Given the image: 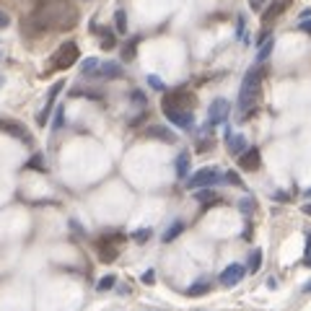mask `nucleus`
<instances>
[{
    "label": "nucleus",
    "instance_id": "4be33fe9",
    "mask_svg": "<svg viewBox=\"0 0 311 311\" xmlns=\"http://www.w3.org/2000/svg\"><path fill=\"white\" fill-rule=\"evenodd\" d=\"M272 45H275V39H267V42L259 47V52H257V62H264V60L270 57V52H272Z\"/></svg>",
    "mask_w": 311,
    "mask_h": 311
},
{
    "label": "nucleus",
    "instance_id": "39448f33",
    "mask_svg": "<svg viewBox=\"0 0 311 311\" xmlns=\"http://www.w3.org/2000/svg\"><path fill=\"white\" fill-rule=\"evenodd\" d=\"M194 106V96L189 91H171L164 96V112L169 109H184V112H192Z\"/></svg>",
    "mask_w": 311,
    "mask_h": 311
},
{
    "label": "nucleus",
    "instance_id": "ddd939ff",
    "mask_svg": "<svg viewBox=\"0 0 311 311\" xmlns=\"http://www.w3.org/2000/svg\"><path fill=\"white\" fill-rule=\"evenodd\" d=\"M99 75L101 78H122V65L120 62H104L99 68Z\"/></svg>",
    "mask_w": 311,
    "mask_h": 311
},
{
    "label": "nucleus",
    "instance_id": "412c9836",
    "mask_svg": "<svg viewBox=\"0 0 311 311\" xmlns=\"http://www.w3.org/2000/svg\"><path fill=\"white\" fill-rule=\"evenodd\" d=\"M114 29L120 31V34L127 31V16H125V11H117L114 13Z\"/></svg>",
    "mask_w": 311,
    "mask_h": 311
},
{
    "label": "nucleus",
    "instance_id": "a878e982",
    "mask_svg": "<svg viewBox=\"0 0 311 311\" xmlns=\"http://www.w3.org/2000/svg\"><path fill=\"white\" fill-rule=\"evenodd\" d=\"M135 45H138V39H130V42L125 45V50H122V57L125 60H132L135 57Z\"/></svg>",
    "mask_w": 311,
    "mask_h": 311
},
{
    "label": "nucleus",
    "instance_id": "6ab92c4d",
    "mask_svg": "<svg viewBox=\"0 0 311 311\" xmlns=\"http://www.w3.org/2000/svg\"><path fill=\"white\" fill-rule=\"evenodd\" d=\"M0 127H3L6 132H11V135H16V138H21V140H26V143L31 140V135H29L26 130H21L18 125H11V122H6V125H0Z\"/></svg>",
    "mask_w": 311,
    "mask_h": 311
},
{
    "label": "nucleus",
    "instance_id": "79ce46f5",
    "mask_svg": "<svg viewBox=\"0 0 311 311\" xmlns=\"http://www.w3.org/2000/svg\"><path fill=\"white\" fill-rule=\"evenodd\" d=\"M3 83H6V78H3V75H0V86H3Z\"/></svg>",
    "mask_w": 311,
    "mask_h": 311
},
{
    "label": "nucleus",
    "instance_id": "72a5a7b5",
    "mask_svg": "<svg viewBox=\"0 0 311 311\" xmlns=\"http://www.w3.org/2000/svg\"><path fill=\"white\" fill-rule=\"evenodd\" d=\"M153 280H156V275H153V270H148V272H143V283H145V285H150Z\"/></svg>",
    "mask_w": 311,
    "mask_h": 311
},
{
    "label": "nucleus",
    "instance_id": "c85d7f7f",
    "mask_svg": "<svg viewBox=\"0 0 311 311\" xmlns=\"http://www.w3.org/2000/svg\"><path fill=\"white\" fill-rule=\"evenodd\" d=\"M148 83H150L156 91H164V88H166V86H164V81H161L159 75H148Z\"/></svg>",
    "mask_w": 311,
    "mask_h": 311
},
{
    "label": "nucleus",
    "instance_id": "5701e85b",
    "mask_svg": "<svg viewBox=\"0 0 311 311\" xmlns=\"http://www.w3.org/2000/svg\"><path fill=\"white\" fill-rule=\"evenodd\" d=\"M26 169H34V171H47V169H45V159H42L39 153H36V156H31V161L26 164Z\"/></svg>",
    "mask_w": 311,
    "mask_h": 311
},
{
    "label": "nucleus",
    "instance_id": "b1692460",
    "mask_svg": "<svg viewBox=\"0 0 311 311\" xmlns=\"http://www.w3.org/2000/svg\"><path fill=\"white\" fill-rule=\"evenodd\" d=\"M114 283H117V278H114V275H104V278L96 283V288H99V291H112V288H114Z\"/></svg>",
    "mask_w": 311,
    "mask_h": 311
},
{
    "label": "nucleus",
    "instance_id": "aec40b11",
    "mask_svg": "<svg viewBox=\"0 0 311 311\" xmlns=\"http://www.w3.org/2000/svg\"><path fill=\"white\" fill-rule=\"evenodd\" d=\"M262 267V252L259 249H254L252 254H249V264H247V272H257Z\"/></svg>",
    "mask_w": 311,
    "mask_h": 311
},
{
    "label": "nucleus",
    "instance_id": "a19ab883",
    "mask_svg": "<svg viewBox=\"0 0 311 311\" xmlns=\"http://www.w3.org/2000/svg\"><path fill=\"white\" fill-rule=\"evenodd\" d=\"M303 213H308V215H311V205H306V208H303Z\"/></svg>",
    "mask_w": 311,
    "mask_h": 311
},
{
    "label": "nucleus",
    "instance_id": "ea45409f",
    "mask_svg": "<svg viewBox=\"0 0 311 311\" xmlns=\"http://www.w3.org/2000/svg\"><path fill=\"white\" fill-rule=\"evenodd\" d=\"M303 293H311V280H308V283L303 285Z\"/></svg>",
    "mask_w": 311,
    "mask_h": 311
},
{
    "label": "nucleus",
    "instance_id": "9d476101",
    "mask_svg": "<svg viewBox=\"0 0 311 311\" xmlns=\"http://www.w3.org/2000/svg\"><path fill=\"white\" fill-rule=\"evenodd\" d=\"M148 138H156V140H164V143H176V135L169 130V127H161V125H150L145 130Z\"/></svg>",
    "mask_w": 311,
    "mask_h": 311
},
{
    "label": "nucleus",
    "instance_id": "f8f14e48",
    "mask_svg": "<svg viewBox=\"0 0 311 311\" xmlns=\"http://www.w3.org/2000/svg\"><path fill=\"white\" fill-rule=\"evenodd\" d=\"M226 143H228V150L233 153V156H241V153H247L249 148H247V138L244 135H226Z\"/></svg>",
    "mask_w": 311,
    "mask_h": 311
},
{
    "label": "nucleus",
    "instance_id": "f3484780",
    "mask_svg": "<svg viewBox=\"0 0 311 311\" xmlns=\"http://www.w3.org/2000/svg\"><path fill=\"white\" fill-rule=\"evenodd\" d=\"M184 231V223L182 220H174L169 228H166V233H164V244H169V241H174L176 236H179V233Z\"/></svg>",
    "mask_w": 311,
    "mask_h": 311
},
{
    "label": "nucleus",
    "instance_id": "4c0bfd02",
    "mask_svg": "<svg viewBox=\"0 0 311 311\" xmlns=\"http://www.w3.org/2000/svg\"><path fill=\"white\" fill-rule=\"evenodd\" d=\"M262 3H264V0H252V8L254 11H262Z\"/></svg>",
    "mask_w": 311,
    "mask_h": 311
},
{
    "label": "nucleus",
    "instance_id": "9b49d317",
    "mask_svg": "<svg viewBox=\"0 0 311 311\" xmlns=\"http://www.w3.org/2000/svg\"><path fill=\"white\" fill-rule=\"evenodd\" d=\"M291 6V0H275V3H272L267 11H264V16H262V24H272V21H275L285 8Z\"/></svg>",
    "mask_w": 311,
    "mask_h": 311
},
{
    "label": "nucleus",
    "instance_id": "58836bf2",
    "mask_svg": "<svg viewBox=\"0 0 311 311\" xmlns=\"http://www.w3.org/2000/svg\"><path fill=\"white\" fill-rule=\"evenodd\" d=\"M303 264H306V267H311V254H306V257H303Z\"/></svg>",
    "mask_w": 311,
    "mask_h": 311
},
{
    "label": "nucleus",
    "instance_id": "c9c22d12",
    "mask_svg": "<svg viewBox=\"0 0 311 311\" xmlns=\"http://www.w3.org/2000/svg\"><path fill=\"white\" fill-rule=\"evenodd\" d=\"M298 29H301V31H308V34H311V18H306V21H303V24H301Z\"/></svg>",
    "mask_w": 311,
    "mask_h": 311
},
{
    "label": "nucleus",
    "instance_id": "4468645a",
    "mask_svg": "<svg viewBox=\"0 0 311 311\" xmlns=\"http://www.w3.org/2000/svg\"><path fill=\"white\" fill-rule=\"evenodd\" d=\"M208 291H210V280H197L194 285L187 288V296H189V298H197V296H205Z\"/></svg>",
    "mask_w": 311,
    "mask_h": 311
},
{
    "label": "nucleus",
    "instance_id": "dca6fc26",
    "mask_svg": "<svg viewBox=\"0 0 311 311\" xmlns=\"http://www.w3.org/2000/svg\"><path fill=\"white\" fill-rule=\"evenodd\" d=\"M194 197H197V203H205V205H213V203H218V194L208 187V189H197L194 192Z\"/></svg>",
    "mask_w": 311,
    "mask_h": 311
},
{
    "label": "nucleus",
    "instance_id": "bb28decb",
    "mask_svg": "<svg viewBox=\"0 0 311 311\" xmlns=\"http://www.w3.org/2000/svg\"><path fill=\"white\" fill-rule=\"evenodd\" d=\"M132 239H135L138 244H143V241H148V239H150V228H138V231L132 233Z\"/></svg>",
    "mask_w": 311,
    "mask_h": 311
},
{
    "label": "nucleus",
    "instance_id": "e433bc0d",
    "mask_svg": "<svg viewBox=\"0 0 311 311\" xmlns=\"http://www.w3.org/2000/svg\"><path fill=\"white\" fill-rule=\"evenodd\" d=\"M62 127V112H57V117H55V130H60Z\"/></svg>",
    "mask_w": 311,
    "mask_h": 311
},
{
    "label": "nucleus",
    "instance_id": "1a4fd4ad",
    "mask_svg": "<svg viewBox=\"0 0 311 311\" xmlns=\"http://www.w3.org/2000/svg\"><path fill=\"white\" fill-rule=\"evenodd\" d=\"M239 166L244 171H257L259 169V150L257 148H249L247 153H241L239 156Z\"/></svg>",
    "mask_w": 311,
    "mask_h": 311
},
{
    "label": "nucleus",
    "instance_id": "c756f323",
    "mask_svg": "<svg viewBox=\"0 0 311 311\" xmlns=\"http://www.w3.org/2000/svg\"><path fill=\"white\" fill-rule=\"evenodd\" d=\"M239 210H241V213H252V210H254V200H252V197H244V200L239 203Z\"/></svg>",
    "mask_w": 311,
    "mask_h": 311
},
{
    "label": "nucleus",
    "instance_id": "7ed1b4c3",
    "mask_svg": "<svg viewBox=\"0 0 311 311\" xmlns=\"http://www.w3.org/2000/svg\"><path fill=\"white\" fill-rule=\"evenodd\" d=\"M218 182H220V171L208 166V169H200L197 174H192L187 179V189H208V187H213Z\"/></svg>",
    "mask_w": 311,
    "mask_h": 311
},
{
    "label": "nucleus",
    "instance_id": "6e6552de",
    "mask_svg": "<svg viewBox=\"0 0 311 311\" xmlns=\"http://www.w3.org/2000/svg\"><path fill=\"white\" fill-rule=\"evenodd\" d=\"M166 117H169V122L171 125H176V127H182V130H192L194 127V117H192V112H184V109H169V112H164Z\"/></svg>",
    "mask_w": 311,
    "mask_h": 311
},
{
    "label": "nucleus",
    "instance_id": "2f4dec72",
    "mask_svg": "<svg viewBox=\"0 0 311 311\" xmlns=\"http://www.w3.org/2000/svg\"><path fill=\"white\" fill-rule=\"evenodd\" d=\"M223 179H226V182H228V184H236V187H239V184H241V179H239V174H236V171H228V174H226V176H223Z\"/></svg>",
    "mask_w": 311,
    "mask_h": 311
},
{
    "label": "nucleus",
    "instance_id": "f03ea898",
    "mask_svg": "<svg viewBox=\"0 0 311 311\" xmlns=\"http://www.w3.org/2000/svg\"><path fill=\"white\" fill-rule=\"evenodd\" d=\"M259 83H262V68H252L247 75H244V83H241V91H239V109H241V117L249 114V109L257 104V96H259Z\"/></svg>",
    "mask_w": 311,
    "mask_h": 311
},
{
    "label": "nucleus",
    "instance_id": "423d86ee",
    "mask_svg": "<svg viewBox=\"0 0 311 311\" xmlns=\"http://www.w3.org/2000/svg\"><path fill=\"white\" fill-rule=\"evenodd\" d=\"M244 275H247V267L239 264V262H233V264H228V267L220 272V285H226V288L239 285V283L244 280Z\"/></svg>",
    "mask_w": 311,
    "mask_h": 311
},
{
    "label": "nucleus",
    "instance_id": "f257e3e1",
    "mask_svg": "<svg viewBox=\"0 0 311 311\" xmlns=\"http://www.w3.org/2000/svg\"><path fill=\"white\" fill-rule=\"evenodd\" d=\"M31 18L42 26V31H62V29H73L78 24V11L68 3V0H50V3H42Z\"/></svg>",
    "mask_w": 311,
    "mask_h": 311
},
{
    "label": "nucleus",
    "instance_id": "f704fd0d",
    "mask_svg": "<svg viewBox=\"0 0 311 311\" xmlns=\"http://www.w3.org/2000/svg\"><path fill=\"white\" fill-rule=\"evenodd\" d=\"M132 101H135V104H145V96H143L140 91H132Z\"/></svg>",
    "mask_w": 311,
    "mask_h": 311
},
{
    "label": "nucleus",
    "instance_id": "473e14b6",
    "mask_svg": "<svg viewBox=\"0 0 311 311\" xmlns=\"http://www.w3.org/2000/svg\"><path fill=\"white\" fill-rule=\"evenodd\" d=\"M11 26V16L6 11H0V29H8Z\"/></svg>",
    "mask_w": 311,
    "mask_h": 311
},
{
    "label": "nucleus",
    "instance_id": "7c9ffc66",
    "mask_svg": "<svg viewBox=\"0 0 311 311\" xmlns=\"http://www.w3.org/2000/svg\"><path fill=\"white\" fill-rule=\"evenodd\" d=\"M73 96H88V99H101L99 94H94V91H83V88H73Z\"/></svg>",
    "mask_w": 311,
    "mask_h": 311
},
{
    "label": "nucleus",
    "instance_id": "cd10ccee",
    "mask_svg": "<svg viewBox=\"0 0 311 311\" xmlns=\"http://www.w3.org/2000/svg\"><path fill=\"white\" fill-rule=\"evenodd\" d=\"M62 81H57V83H52V88H50V96H47V104H55V99H57V94L62 91Z\"/></svg>",
    "mask_w": 311,
    "mask_h": 311
},
{
    "label": "nucleus",
    "instance_id": "0eeeda50",
    "mask_svg": "<svg viewBox=\"0 0 311 311\" xmlns=\"http://www.w3.org/2000/svg\"><path fill=\"white\" fill-rule=\"evenodd\" d=\"M228 112H231V104H228L226 99H215V101L210 104V109H208V122H210V125H220V122H226Z\"/></svg>",
    "mask_w": 311,
    "mask_h": 311
},
{
    "label": "nucleus",
    "instance_id": "a211bd4d",
    "mask_svg": "<svg viewBox=\"0 0 311 311\" xmlns=\"http://www.w3.org/2000/svg\"><path fill=\"white\" fill-rule=\"evenodd\" d=\"M99 68H101V62H99L96 57H86L83 65H81L83 75H99Z\"/></svg>",
    "mask_w": 311,
    "mask_h": 311
},
{
    "label": "nucleus",
    "instance_id": "2eb2a0df",
    "mask_svg": "<svg viewBox=\"0 0 311 311\" xmlns=\"http://www.w3.org/2000/svg\"><path fill=\"white\" fill-rule=\"evenodd\" d=\"M187 174H189V153H179L176 156V176L187 179Z\"/></svg>",
    "mask_w": 311,
    "mask_h": 311
},
{
    "label": "nucleus",
    "instance_id": "393cba45",
    "mask_svg": "<svg viewBox=\"0 0 311 311\" xmlns=\"http://www.w3.org/2000/svg\"><path fill=\"white\" fill-rule=\"evenodd\" d=\"M101 47H104V50H114V47H117L112 31H104V36H101Z\"/></svg>",
    "mask_w": 311,
    "mask_h": 311
},
{
    "label": "nucleus",
    "instance_id": "20e7f679",
    "mask_svg": "<svg viewBox=\"0 0 311 311\" xmlns=\"http://www.w3.org/2000/svg\"><path fill=\"white\" fill-rule=\"evenodd\" d=\"M52 62H55L57 70H68L70 65H75V62H78V45H75V42H65V45L55 52Z\"/></svg>",
    "mask_w": 311,
    "mask_h": 311
}]
</instances>
